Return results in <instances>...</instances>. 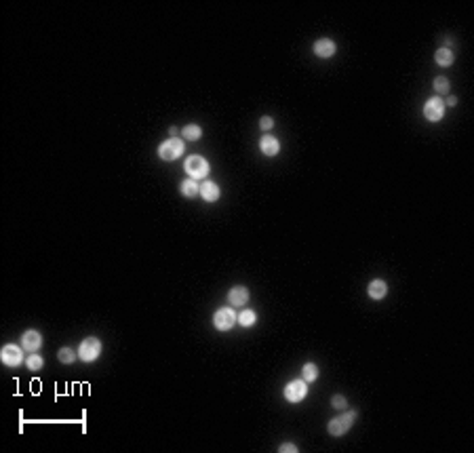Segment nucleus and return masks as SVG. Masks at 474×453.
<instances>
[{"instance_id":"nucleus-1","label":"nucleus","mask_w":474,"mask_h":453,"mask_svg":"<svg viewBox=\"0 0 474 453\" xmlns=\"http://www.w3.org/2000/svg\"><path fill=\"white\" fill-rule=\"evenodd\" d=\"M184 169H186V173H188L192 179H200V177H207V175H209L211 165H209V161H205L202 156L192 154V156L186 158Z\"/></svg>"},{"instance_id":"nucleus-2","label":"nucleus","mask_w":474,"mask_h":453,"mask_svg":"<svg viewBox=\"0 0 474 453\" xmlns=\"http://www.w3.org/2000/svg\"><path fill=\"white\" fill-rule=\"evenodd\" d=\"M356 417H358L356 411H348V413H344V415H340V417H333V420L327 424L329 434H331V437H344L348 430L352 428V424L356 422Z\"/></svg>"},{"instance_id":"nucleus-3","label":"nucleus","mask_w":474,"mask_h":453,"mask_svg":"<svg viewBox=\"0 0 474 453\" xmlns=\"http://www.w3.org/2000/svg\"><path fill=\"white\" fill-rule=\"evenodd\" d=\"M184 140H179V137H169L167 142H163L161 146H158V156L163 158V161H175V158H179L184 154Z\"/></svg>"},{"instance_id":"nucleus-4","label":"nucleus","mask_w":474,"mask_h":453,"mask_svg":"<svg viewBox=\"0 0 474 453\" xmlns=\"http://www.w3.org/2000/svg\"><path fill=\"white\" fill-rule=\"evenodd\" d=\"M101 354V342L97 337H86L80 342L78 346V356L84 360V362H93L97 356Z\"/></svg>"},{"instance_id":"nucleus-5","label":"nucleus","mask_w":474,"mask_h":453,"mask_svg":"<svg viewBox=\"0 0 474 453\" xmlns=\"http://www.w3.org/2000/svg\"><path fill=\"white\" fill-rule=\"evenodd\" d=\"M236 321H238V314L232 308H219L213 314V325L219 331H230L236 325Z\"/></svg>"},{"instance_id":"nucleus-6","label":"nucleus","mask_w":474,"mask_h":453,"mask_svg":"<svg viewBox=\"0 0 474 453\" xmlns=\"http://www.w3.org/2000/svg\"><path fill=\"white\" fill-rule=\"evenodd\" d=\"M424 116L430 120V123H436V120H441L445 116V101L441 99V95H434V97H430V99L426 101Z\"/></svg>"},{"instance_id":"nucleus-7","label":"nucleus","mask_w":474,"mask_h":453,"mask_svg":"<svg viewBox=\"0 0 474 453\" xmlns=\"http://www.w3.org/2000/svg\"><path fill=\"white\" fill-rule=\"evenodd\" d=\"M306 396H308V381L295 379V381L287 384V388H285V398H287L289 403H302Z\"/></svg>"},{"instance_id":"nucleus-8","label":"nucleus","mask_w":474,"mask_h":453,"mask_svg":"<svg viewBox=\"0 0 474 453\" xmlns=\"http://www.w3.org/2000/svg\"><path fill=\"white\" fill-rule=\"evenodd\" d=\"M0 358L7 367H17L19 362H24V348L21 346H15V344H7L0 352Z\"/></svg>"},{"instance_id":"nucleus-9","label":"nucleus","mask_w":474,"mask_h":453,"mask_svg":"<svg viewBox=\"0 0 474 453\" xmlns=\"http://www.w3.org/2000/svg\"><path fill=\"white\" fill-rule=\"evenodd\" d=\"M40 346H42V335H40L38 331H34V329H32V331H26L24 337H21V348L28 350L30 354L36 352Z\"/></svg>"},{"instance_id":"nucleus-10","label":"nucleus","mask_w":474,"mask_h":453,"mask_svg":"<svg viewBox=\"0 0 474 453\" xmlns=\"http://www.w3.org/2000/svg\"><path fill=\"white\" fill-rule=\"evenodd\" d=\"M228 302H230V306H234V308H238V306H244L247 302H249V289L247 287H232L230 291H228Z\"/></svg>"},{"instance_id":"nucleus-11","label":"nucleus","mask_w":474,"mask_h":453,"mask_svg":"<svg viewBox=\"0 0 474 453\" xmlns=\"http://www.w3.org/2000/svg\"><path fill=\"white\" fill-rule=\"evenodd\" d=\"M314 53L319 57H323V59L333 57L335 55V42L331 38H319L314 42Z\"/></svg>"},{"instance_id":"nucleus-12","label":"nucleus","mask_w":474,"mask_h":453,"mask_svg":"<svg viewBox=\"0 0 474 453\" xmlns=\"http://www.w3.org/2000/svg\"><path fill=\"white\" fill-rule=\"evenodd\" d=\"M259 150L266 156H276L280 152V144H278L276 137H272V135H264V137L259 140Z\"/></svg>"},{"instance_id":"nucleus-13","label":"nucleus","mask_w":474,"mask_h":453,"mask_svg":"<svg viewBox=\"0 0 474 453\" xmlns=\"http://www.w3.org/2000/svg\"><path fill=\"white\" fill-rule=\"evenodd\" d=\"M198 194L202 196V200H205V202H215L221 192H219V186L215 184V181H205V184H200V192Z\"/></svg>"},{"instance_id":"nucleus-14","label":"nucleus","mask_w":474,"mask_h":453,"mask_svg":"<svg viewBox=\"0 0 474 453\" xmlns=\"http://www.w3.org/2000/svg\"><path fill=\"white\" fill-rule=\"evenodd\" d=\"M367 293H369L371 300H383L386 298V293H388V285L383 281H371L369 287H367Z\"/></svg>"},{"instance_id":"nucleus-15","label":"nucleus","mask_w":474,"mask_h":453,"mask_svg":"<svg viewBox=\"0 0 474 453\" xmlns=\"http://www.w3.org/2000/svg\"><path fill=\"white\" fill-rule=\"evenodd\" d=\"M179 192H182V196H186V198H194V196H198V192H200V186H198V181L196 179H184L182 181V186H179Z\"/></svg>"},{"instance_id":"nucleus-16","label":"nucleus","mask_w":474,"mask_h":453,"mask_svg":"<svg viewBox=\"0 0 474 453\" xmlns=\"http://www.w3.org/2000/svg\"><path fill=\"white\" fill-rule=\"evenodd\" d=\"M202 137V129L198 125H188L182 129V140H188V142H198Z\"/></svg>"},{"instance_id":"nucleus-17","label":"nucleus","mask_w":474,"mask_h":453,"mask_svg":"<svg viewBox=\"0 0 474 453\" xmlns=\"http://www.w3.org/2000/svg\"><path fill=\"white\" fill-rule=\"evenodd\" d=\"M453 53H451L449 49H438L436 53H434V61L441 65V67H449L451 63H453Z\"/></svg>"},{"instance_id":"nucleus-18","label":"nucleus","mask_w":474,"mask_h":453,"mask_svg":"<svg viewBox=\"0 0 474 453\" xmlns=\"http://www.w3.org/2000/svg\"><path fill=\"white\" fill-rule=\"evenodd\" d=\"M255 321H257L255 310H244V312H240V314H238V323H240L242 327H253V325H255Z\"/></svg>"},{"instance_id":"nucleus-19","label":"nucleus","mask_w":474,"mask_h":453,"mask_svg":"<svg viewBox=\"0 0 474 453\" xmlns=\"http://www.w3.org/2000/svg\"><path fill=\"white\" fill-rule=\"evenodd\" d=\"M302 375L306 381H316L319 379V367H316L314 362H306L304 369H302Z\"/></svg>"},{"instance_id":"nucleus-20","label":"nucleus","mask_w":474,"mask_h":453,"mask_svg":"<svg viewBox=\"0 0 474 453\" xmlns=\"http://www.w3.org/2000/svg\"><path fill=\"white\" fill-rule=\"evenodd\" d=\"M57 358H59V362H63V365H70V362H74V358H76V352L72 348H61L57 352Z\"/></svg>"},{"instance_id":"nucleus-21","label":"nucleus","mask_w":474,"mask_h":453,"mask_svg":"<svg viewBox=\"0 0 474 453\" xmlns=\"http://www.w3.org/2000/svg\"><path fill=\"white\" fill-rule=\"evenodd\" d=\"M42 356H38L36 352H32L30 356H28V360H26V365H28V369L30 371H38V369H42Z\"/></svg>"},{"instance_id":"nucleus-22","label":"nucleus","mask_w":474,"mask_h":453,"mask_svg":"<svg viewBox=\"0 0 474 453\" xmlns=\"http://www.w3.org/2000/svg\"><path fill=\"white\" fill-rule=\"evenodd\" d=\"M449 89H451V84H449V80H447L445 76H438V78H434V91H436V93H441V95H447V93H449Z\"/></svg>"},{"instance_id":"nucleus-23","label":"nucleus","mask_w":474,"mask_h":453,"mask_svg":"<svg viewBox=\"0 0 474 453\" xmlns=\"http://www.w3.org/2000/svg\"><path fill=\"white\" fill-rule=\"evenodd\" d=\"M331 405L335 407V409H346V405H348V400L342 396V394H335L333 398H331Z\"/></svg>"},{"instance_id":"nucleus-24","label":"nucleus","mask_w":474,"mask_h":453,"mask_svg":"<svg viewBox=\"0 0 474 453\" xmlns=\"http://www.w3.org/2000/svg\"><path fill=\"white\" fill-rule=\"evenodd\" d=\"M274 127V120H272V116H261L259 118V129H264V131H270Z\"/></svg>"},{"instance_id":"nucleus-25","label":"nucleus","mask_w":474,"mask_h":453,"mask_svg":"<svg viewBox=\"0 0 474 453\" xmlns=\"http://www.w3.org/2000/svg\"><path fill=\"white\" fill-rule=\"evenodd\" d=\"M278 451H280V453H287V451L295 453V451H297V447H295V445H291V443H285V445H280V447H278Z\"/></svg>"},{"instance_id":"nucleus-26","label":"nucleus","mask_w":474,"mask_h":453,"mask_svg":"<svg viewBox=\"0 0 474 453\" xmlns=\"http://www.w3.org/2000/svg\"><path fill=\"white\" fill-rule=\"evenodd\" d=\"M445 103H447V106H455V103H458V99H455L453 95H449V97L445 99Z\"/></svg>"},{"instance_id":"nucleus-27","label":"nucleus","mask_w":474,"mask_h":453,"mask_svg":"<svg viewBox=\"0 0 474 453\" xmlns=\"http://www.w3.org/2000/svg\"><path fill=\"white\" fill-rule=\"evenodd\" d=\"M177 133H179V131H177L175 127H169V135H171V137H177Z\"/></svg>"}]
</instances>
